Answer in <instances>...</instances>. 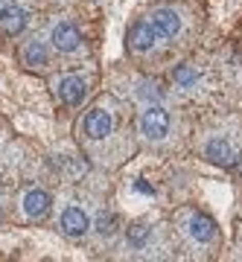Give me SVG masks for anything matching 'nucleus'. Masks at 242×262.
Instances as JSON below:
<instances>
[{
	"label": "nucleus",
	"mask_w": 242,
	"mask_h": 262,
	"mask_svg": "<svg viewBox=\"0 0 242 262\" xmlns=\"http://www.w3.org/2000/svg\"><path fill=\"white\" fill-rule=\"evenodd\" d=\"M137 125H140V134H143L146 140L158 143V140H167L169 128H172V117H169V111L160 102H155V105H146V108H143Z\"/></svg>",
	"instance_id": "f257e3e1"
},
{
	"label": "nucleus",
	"mask_w": 242,
	"mask_h": 262,
	"mask_svg": "<svg viewBox=\"0 0 242 262\" xmlns=\"http://www.w3.org/2000/svg\"><path fill=\"white\" fill-rule=\"evenodd\" d=\"M181 230L198 245H210V242H216V236H219L216 222L210 215L198 213V210H184V213H181Z\"/></svg>",
	"instance_id": "f03ea898"
},
{
	"label": "nucleus",
	"mask_w": 242,
	"mask_h": 262,
	"mask_svg": "<svg viewBox=\"0 0 242 262\" xmlns=\"http://www.w3.org/2000/svg\"><path fill=\"white\" fill-rule=\"evenodd\" d=\"M91 215H88V210L79 204H67L65 210H62V215H58V230L67 236V239H82L88 230H91Z\"/></svg>",
	"instance_id": "7ed1b4c3"
},
{
	"label": "nucleus",
	"mask_w": 242,
	"mask_h": 262,
	"mask_svg": "<svg viewBox=\"0 0 242 262\" xmlns=\"http://www.w3.org/2000/svg\"><path fill=\"white\" fill-rule=\"evenodd\" d=\"M21 210L29 222H44L50 210H53V195L41 187H29L24 195H21Z\"/></svg>",
	"instance_id": "20e7f679"
},
{
	"label": "nucleus",
	"mask_w": 242,
	"mask_h": 262,
	"mask_svg": "<svg viewBox=\"0 0 242 262\" xmlns=\"http://www.w3.org/2000/svg\"><path fill=\"white\" fill-rule=\"evenodd\" d=\"M111 131H114V114L108 111V108L96 105V108H91V111L85 114L82 134L88 137V140H105Z\"/></svg>",
	"instance_id": "39448f33"
},
{
	"label": "nucleus",
	"mask_w": 242,
	"mask_h": 262,
	"mask_svg": "<svg viewBox=\"0 0 242 262\" xmlns=\"http://www.w3.org/2000/svg\"><path fill=\"white\" fill-rule=\"evenodd\" d=\"M53 94H56L58 102L65 105H82L85 96H88V82H85L82 76H58L56 82H53Z\"/></svg>",
	"instance_id": "423d86ee"
},
{
	"label": "nucleus",
	"mask_w": 242,
	"mask_h": 262,
	"mask_svg": "<svg viewBox=\"0 0 242 262\" xmlns=\"http://www.w3.org/2000/svg\"><path fill=\"white\" fill-rule=\"evenodd\" d=\"M201 151H205V158L210 163H219V166H231L236 160V155H239L236 143H231L225 134H210L205 140V146H201Z\"/></svg>",
	"instance_id": "0eeeda50"
},
{
	"label": "nucleus",
	"mask_w": 242,
	"mask_h": 262,
	"mask_svg": "<svg viewBox=\"0 0 242 262\" xmlns=\"http://www.w3.org/2000/svg\"><path fill=\"white\" fill-rule=\"evenodd\" d=\"M50 44L58 53H79L82 50V32L70 20H58L56 27L50 29Z\"/></svg>",
	"instance_id": "6e6552de"
},
{
	"label": "nucleus",
	"mask_w": 242,
	"mask_h": 262,
	"mask_svg": "<svg viewBox=\"0 0 242 262\" xmlns=\"http://www.w3.org/2000/svg\"><path fill=\"white\" fill-rule=\"evenodd\" d=\"M152 24V29L160 35V41H167V38H175L184 27V20L178 15L175 9H169V6H158V9H152V15L146 18Z\"/></svg>",
	"instance_id": "1a4fd4ad"
},
{
	"label": "nucleus",
	"mask_w": 242,
	"mask_h": 262,
	"mask_svg": "<svg viewBox=\"0 0 242 262\" xmlns=\"http://www.w3.org/2000/svg\"><path fill=\"white\" fill-rule=\"evenodd\" d=\"M29 24V12L24 9V6H18V3H3L0 6V32L3 35H21L24 29H27Z\"/></svg>",
	"instance_id": "9d476101"
},
{
	"label": "nucleus",
	"mask_w": 242,
	"mask_h": 262,
	"mask_svg": "<svg viewBox=\"0 0 242 262\" xmlns=\"http://www.w3.org/2000/svg\"><path fill=\"white\" fill-rule=\"evenodd\" d=\"M160 35L152 29L149 20H137L134 27L129 29V47L134 50V53H149V50L158 47Z\"/></svg>",
	"instance_id": "9b49d317"
},
{
	"label": "nucleus",
	"mask_w": 242,
	"mask_h": 262,
	"mask_svg": "<svg viewBox=\"0 0 242 262\" xmlns=\"http://www.w3.org/2000/svg\"><path fill=\"white\" fill-rule=\"evenodd\" d=\"M21 61L27 67H32V70H41V67L50 64V50H47L44 41H27L24 44V50H21Z\"/></svg>",
	"instance_id": "f8f14e48"
},
{
	"label": "nucleus",
	"mask_w": 242,
	"mask_h": 262,
	"mask_svg": "<svg viewBox=\"0 0 242 262\" xmlns=\"http://www.w3.org/2000/svg\"><path fill=\"white\" fill-rule=\"evenodd\" d=\"M126 242H129V248H134V251H143V248L152 242V227L149 225H131L129 230H126Z\"/></svg>",
	"instance_id": "ddd939ff"
},
{
	"label": "nucleus",
	"mask_w": 242,
	"mask_h": 262,
	"mask_svg": "<svg viewBox=\"0 0 242 262\" xmlns=\"http://www.w3.org/2000/svg\"><path fill=\"white\" fill-rule=\"evenodd\" d=\"M172 82H175L178 88H196V84H198V73L190 64H181V67L172 70Z\"/></svg>",
	"instance_id": "4468645a"
},
{
	"label": "nucleus",
	"mask_w": 242,
	"mask_h": 262,
	"mask_svg": "<svg viewBox=\"0 0 242 262\" xmlns=\"http://www.w3.org/2000/svg\"><path fill=\"white\" fill-rule=\"evenodd\" d=\"M137 96L146 105H155V102H160V99H164V91H160L158 82H140L137 84Z\"/></svg>",
	"instance_id": "2eb2a0df"
},
{
	"label": "nucleus",
	"mask_w": 242,
	"mask_h": 262,
	"mask_svg": "<svg viewBox=\"0 0 242 262\" xmlns=\"http://www.w3.org/2000/svg\"><path fill=\"white\" fill-rule=\"evenodd\" d=\"M117 230H120V222H117V215H114V213L99 215V219H96V233L103 236V239H111Z\"/></svg>",
	"instance_id": "dca6fc26"
},
{
	"label": "nucleus",
	"mask_w": 242,
	"mask_h": 262,
	"mask_svg": "<svg viewBox=\"0 0 242 262\" xmlns=\"http://www.w3.org/2000/svg\"><path fill=\"white\" fill-rule=\"evenodd\" d=\"M0 219H3V204H0Z\"/></svg>",
	"instance_id": "f3484780"
}]
</instances>
